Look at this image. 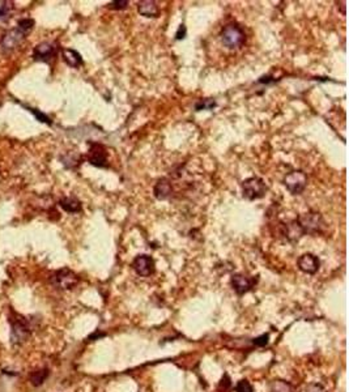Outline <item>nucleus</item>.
<instances>
[{"label": "nucleus", "mask_w": 349, "mask_h": 392, "mask_svg": "<svg viewBox=\"0 0 349 392\" xmlns=\"http://www.w3.org/2000/svg\"><path fill=\"white\" fill-rule=\"evenodd\" d=\"M9 323H11V343L13 345H21L28 340L32 333V327L28 319L19 315L15 311H12L9 315Z\"/></svg>", "instance_id": "1"}, {"label": "nucleus", "mask_w": 349, "mask_h": 392, "mask_svg": "<svg viewBox=\"0 0 349 392\" xmlns=\"http://www.w3.org/2000/svg\"><path fill=\"white\" fill-rule=\"evenodd\" d=\"M297 221H298L300 227L304 230V234L322 233L324 227H326V223H324L322 215L318 213V212H308V213H304V215H301L297 219Z\"/></svg>", "instance_id": "2"}, {"label": "nucleus", "mask_w": 349, "mask_h": 392, "mask_svg": "<svg viewBox=\"0 0 349 392\" xmlns=\"http://www.w3.org/2000/svg\"><path fill=\"white\" fill-rule=\"evenodd\" d=\"M246 34L244 29L237 24H228L221 31V41L228 49H236L244 45Z\"/></svg>", "instance_id": "3"}, {"label": "nucleus", "mask_w": 349, "mask_h": 392, "mask_svg": "<svg viewBox=\"0 0 349 392\" xmlns=\"http://www.w3.org/2000/svg\"><path fill=\"white\" fill-rule=\"evenodd\" d=\"M267 193L266 182L262 178H247L242 182V195L247 200L262 199Z\"/></svg>", "instance_id": "4"}, {"label": "nucleus", "mask_w": 349, "mask_h": 392, "mask_svg": "<svg viewBox=\"0 0 349 392\" xmlns=\"http://www.w3.org/2000/svg\"><path fill=\"white\" fill-rule=\"evenodd\" d=\"M284 186L292 195H300L308 186V175L302 170L290 171L284 177Z\"/></svg>", "instance_id": "5"}, {"label": "nucleus", "mask_w": 349, "mask_h": 392, "mask_svg": "<svg viewBox=\"0 0 349 392\" xmlns=\"http://www.w3.org/2000/svg\"><path fill=\"white\" fill-rule=\"evenodd\" d=\"M51 283L54 287H57L58 289H63V291H70L72 288H75L79 283V277L76 275L75 272L68 269V268H63L59 269L51 277Z\"/></svg>", "instance_id": "6"}, {"label": "nucleus", "mask_w": 349, "mask_h": 392, "mask_svg": "<svg viewBox=\"0 0 349 392\" xmlns=\"http://www.w3.org/2000/svg\"><path fill=\"white\" fill-rule=\"evenodd\" d=\"M230 284L238 295H244V293H247L255 287L256 279L244 275V273H236V275L232 276Z\"/></svg>", "instance_id": "7"}, {"label": "nucleus", "mask_w": 349, "mask_h": 392, "mask_svg": "<svg viewBox=\"0 0 349 392\" xmlns=\"http://www.w3.org/2000/svg\"><path fill=\"white\" fill-rule=\"evenodd\" d=\"M132 268L134 271L138 273L139 276L143 277H148V276L153 275L154 272V261L153 258L149 255H138L132 261Z\"/></svg>", "instance_id": "8"}, {"label": "nucleus", "mask_w": 349, "mask_h": 392, "mask_svg": "<svg viewBox=\"0 0 349 392\" xmlns=\"http://www.w3.org/2000/svg\"><path fill=\"white\" fill-rule=\"evenodd\" d=\"M57 46L51 43V42H42V43L34 47L33 58L35 61L50 62L57 55Z\"/></svg>", "instance_id": "9"}, {"label": "nucleus", "mask_w": 349, "mask_h": 392, "mask_svg": "<svg viewBox=\"0 0 349 392\" xmlns=\"http://www.w3.org/2000/svg\"><path fill=\"white\" fill-rule=\"evenodd\" d=\"M89 163L97 167H107V153L101 144H92L88 156Z\"/></svg>", "instance_id": "10"}, {"label": "nucleus", "mask_w": 349, "mask_h": 392, "mask_svg": "<svg viewBox=\"0 0 349 392\" xmlns=\"http://www.w3.org/2000/svg\"><path fill=\"white\" fill-rule=\"evenodd\" d=\"M297 264H298V268L304 273H308V275H314L318 272L320 267V261L319 259L313 255V254H304L298 258L297 261Z\"/></svg>", "instance_id": "11"}, {"label": "nucleus", "mask_w": 349, "mask_h": 392, "mask_svg": "<svg viewBox=\"0 0 349 392\" xmlns=\"http://www.w3.org/2000/svg\"><path fill=\"white\" fill-rule=\"evenodd\" d=\"M24 38H25V35L17 28L12 29L8 33H5V35L1 39V45H0L1 46V50H4V51H11V50L16 49L24 41Z\"/></svg>", "instance_id": "12"}, {"label": "nucleus", "mask_w": 349, "mask_h": 392, "mask_svg": "<svg viewBox=\"0 0 349 392\" xmlns=\"http://www.w3.org/2000/svg\"><path fill=\"white\" fill-rule=\"evenodd\" d=\"M281 234L286 238V241L297 242L300 241L301 238L304 237V230L300 227V224L297 220L290 221L288 224H282L281 225Z\"/></svg>", "instance_id": "13"}, {"label": "nucleus", "mask_w": 349, "mask_h": 392, "mask_svg": "<svg viewBox=\"0 0 349 392\" xmlns=\"http://www.w3.org/2000/svg\"><path fill=\"white\" fill-rule=\"evenodd\" d=\"M173 194V186L168 178H161L156 182L153 187V195L156 199L165 200Z\"/></svg>", "instance_id": "14"}, {"label": "nucleus", "mask_w": 349, "mask_h": 392, "mask_svg": "<svg viewBox=\"0 0 349 392\" xmlns=\"http://www.w3.org/2000/svg\"><path fill=\"white\" fill-rule=\"evenodd\" d=\"M138 11L144 17H157L158 16V5L156 1L152 0H144L138 4Z\"/></svg>", "instance_id": "15"}, {"label": "nucleus", "mask_w": 349, "mask_h": 392, "mask_svg": "<svg viewBox=\"0 0 349 392\" xmlns=\"http://www.w3.org/2000/svg\"><path fill=\"white\" fill-rule=\"evenodd\" d=\"M59 205L63 211L68 212V213H77V212H81V209H83L81 201L79 199H76V197H72V196L63 197L59 201Z\"/></svg>", "instance_id": "16"}, {"label": "nucleus", "mask_w": 349, "mask_h": 392, "mask_svg": "<svg viewBox=\"0 0 349 392\" xmlns=\"http://www.w3.org/2000/svg\"><path fill=\"white\" fill-rule=\"evenodd\" d=\"M62 55H63L64 62H66L70 67L79 68L83 65V58H81V55H80L76 50L64 49L63 51H62Z\"/></svg>", "instance_id": "17"}, {"label": "nucleus", "mask_w": 349, "mask_h": 392, "mask_svg": "<svg viewBox=\"0 0 349 392\" xmlns=\"http://www.w3.org/2000/svg\"><path fill=\"white\" fill-rule=\"evenodd\" d=\"M270 392H294V389L289 382L275 379V381L271 382Z\"/></svg>", "instance_id": "18"}, {"label": "nucleus", "mask_w": 349, "mask_h": 392, "mask_svg": "<svg viewBox=\"0 0 349 392\" xmlns=\"http://www.w3.org/2000/svg\"><path fill=\"white\" fill-rule=\"evenodd\" d=\"M49 374H50L49 369H39L33 371L32 375H30V382H32V385L35 386V387L43 385L46 379L49 378Z\"/></svg>", "instance_id": "19"}, {"label": "nucleus", "mask_w": 349, "mask_h": 392, "mask_svg": "<svg viewBox=\"0 0 349 392\" xmlns=\"http://www.w3.org/2000/svg\"><path fill=\"white\" fill-rule=\"evenodd\" d=\"M34 28V20L32 19H23L20 20L19 24H17V29H19L21 33L27 37L28 34L30 33V32L33 31Z\"/></svg>", "instance_id": "20"}, {"label": "nucleus", "mask_w": 349, "mask_h": 392, "mask_svg": "<svg viewBox=\"0 0 349 392\" xmlns=\"http://www.w3.org/2000/svg\"><path fill=\"white\" fill-rule=\"evenodd\" d=\"M216 101H213V99H200L199 102H196L195 103V110L196 111H200V110H212L213 107H216Z\"/></svg>", "instance_id": "21"}, {"label": "nucleus", "mask_w": 349, "mask_h": 392, "mask_svg": "<svg viewBox=\"0 0 349 392\" xmlns=\"http://www.w3.org/2000/svg\"><path fill=\"white\" fill-rule=\"evenodd\" d=\"M12 8H13L12 1H1V4H0V21L7 19L9 12L12 11Z\"/></svg>", "instance_id": "22"}, {"label": "nucleus", "mask_w": 349, "mask_h": 392, "mask_svg": "<svg viewBox=\"0 0 349 392\" xmlns=\"http://www.w3.org/2000/svg\"><path fill=\"white\" fill-rule=\"evenodd\" d=\"M236 390L237 392H254L252 386L250 385V382L246 381V379H242V381L238 382V383H237Z\"/></svg>", "instance_id": "23"}, {"label": "nucleus", "mask_w": 349, "mask_h": 392, "mask_svg": "<svg viewBox=\"0 0 349 392\" xmlns=\"http://www.w3.org/2000/svg\"><path fill=\"white\" fill-rule=\"evenodd\" d=\"M29 111L32 114H34V117L37 118L38 121L39 122H43V123H47V125H51V122H50L49 117L47 115H45L43 113H41V111H38L37 109H29Z\"/></svg>", "instance_id": "24"}, {"label": "nucleus", "mask_w": 349, "mask_h": 392, "mask_svg": "<svg viewBox=\"0 0 349 392\" xmlns=\"http://www.w3.org/2000/svg\"><path fill=\"white\" fill-rule=\"evenodd\" d=\"M128 5V1L127 0H118V1H111L110 4H107V7L110 8V9H115V11H118V9H126Z\"/></svg>", "instance_id": "25"}, {"label": "nucleus", "mask_w": 349, "mask_h": 392, "mask_svg": "<svg viewBox=\"0 0 349 392\" xmlns=\"http://www.w3.org/2000/svg\"><path fill=\"white\" fill-rule=\"evenodd\" d=\"M268 333H264V335L259 336V337H256V339H254V341L252 343L255 344L256 347H264V345H267L268 344Z\"/></svg>", "instance_id": "26"}, {"label": "nucleus", "mask_w": 349, "mask_h": 392, "mask_svg": "<svg viewBox=\"0 0 349 392\" xmlns=\"http://www.w3.org/2000/svg\"><path fill=\"white\" fill-rule=\"evenodd\" d=\"M186 34H187V29H186V25L184 24H180L178 31L175 33V39L180 41V39H184L186 38Z\"/></svg>", "instance_id": "27"}, {"label": "nucleus", "mask_w": 349, "mask_h": 392, "mask_svg": "<svg viewBox=\"0 0 349 392\" xmlns=\"http://www.w3.org/2000/svg\"><path fill=\"white\" fill-rule=\"evenodd\" d=\"M305 392H324V389L320 385H318V383H313V385H309L306 387V391Z\"/></svg>", "instance_id": "28"}]
</instances>
